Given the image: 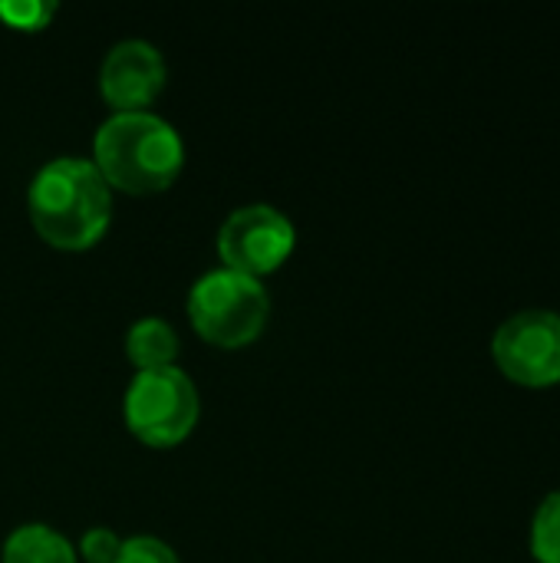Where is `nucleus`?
<instances>
[{
    "label": "nucleus",
    "mask_w": 560,
    "mask_h": 563,
    "mask_svg": "<svg viewBox=\"0 0 560 563\" xmlns=\"http://www.w3.org/2000/svg\"><path fill=\"white\" fill-rule=\"evenodd\" d=\"M26 211L46 244L86 251L112 221V188L89 158L63 155L30 178Z\"/></svg>",
    "instance_id": "obj_1"
},
{
    "label": "nucleus",
    "mask_w": 560,
    "mask_h": 563,
    "mask_svg": "<svg viewBox=\"0 0 560 563\" xmlns=\"http://www.w3.org/2000/svg\"><path fill=\"white\" fill-rule=\"evenodd\" d=\"M109 188L129 195H155L165 191L182 165H185V142L178 129L149 112H112L92 139L89 158Z\"/></svg>",
    "instance_id": "obj_2"
},
{
    "label": "nucleus",
    "mask_w": 560,
    "mask_h": 563,
    "mask_svg": "<svg viewBox=\"0 0 560 563\" xmlns=\"http://www.w3.org/2000/svg\"><path fill=\"white\" fill-rule=\"evenodd\" d=\"M188 317L208 343L238 350L264 333L271 317V297L261 280L228 267H215L191 284Z\"/></svg>",
    "instance_id": "obj_3"
},
{
    "label": "nucleus",
    "mask_w": 560,
    "mask_h": 563,
    "mask_svg": "<svg viewBox=\"0 0 560 563\" xmlns=\"http://www.w3.org/2000/svg\"><path fill=\"white\" fill-rule=\"evenodd\" d=\"M198 389L191 376L178 366L135 373L122 399L129 432L152 449H172L188 439L198 422Z\"/></svg>",
    "instance_id": "obj_4"
},
{
    "label": "nucleus",
    "mask_w": 560,
    "mask_h": 563,
    "mask_svg": "<svg viewBox=\"0 0 560 563\" xmlns=\"http://www.w3.org/2000/svg\"><path fill=\"white\" fill-rule=\"evenodd\" d=\"M297 247V231L284 211L274 205L234 208L218 231V254L228 271L248 274L254 280L274 274Z\"/></svg>",
    "instance_id": "obj_5"
},
{
    "label": "nucleus",
    "mask_w": 560,
    "mask_h": 563,
    "mask_svg": "<svg viewBox=\"0 0 560 563\" xmlns=\"http://www.w3.org/2000/svg\"><path fill=\"white\" fill-rule=\"evenodd\" d=\"M492 356L518 386L541 389L560 383V313L521 310L508 317L492 340Z\"/></svg>",
    "instance_id": "obj_6"
},
{
    "label": "nucleus",
    "mask_w": 560,
    "mask_h": 563,
    "mask_svg": "<svg viewBox=\"0 0 560 563\" xmlns=\"http://www.w3.org/2000/svg\"><path fill=\"white\" fill-rule=\"evenodd\" d=\"M165 56L155 43L129 36L119 40L99 66V92L116 112H139L165 89Z\"/></svg>",
    "instance_id": "obj_7"
},
{
    "label": "nucleus",
    "mask_w": 560,
    "mask_h": 563,
    "mask_svg": "<svg viewBox=\"0 0 560 563\" xmlns=\"http://www.w3.org/2000/svg\"><path fill=\"white\" fill-rule=\"evenodd\" d=\"M3 563H79L76 548L50 525H20L3 541Z\"/></svg>",
    "instance_id": "obj_8"
},
{
    "label": "nucleus",
    "mask_w": 560,
    "mask_h": 563,
    "mask_svg": "<svg viewBox=\"0 0 560 563\" xmlns=\"http://www.w3.org/2000/svg\"><path fill=\"white\" fill-rule=\"evenodd\" d=\"M125 356L132 360V366L142 369H162V366H175L178 356V333L172 330L168 320L162 317H142L129 327L125 333Z\"/></svg>",
    "instance_id": "obj_9"
},
{
    "label": "nucleus",
    "mask_w": 560,
    "mask_h": 563,
    "mask_svg": "<svg viewBox=\"0 0 560 563\" xmlns=\"http://www.w3.org/2000/svg\"><path fill=\"white\" fill-rule=\"evenodd\" d=\"M531 554L538 563H560V492H551L535 511Z\"/></svg>",
    "instance_id": "obj_10"
},
{
    "label": "nucleus",
    "mask_w": 560,
    "mask_h": 563,
    "mask_svg": "<svg viewBox=\"0 0 560 563\" xmlns=\"http://www.w3.org/2000/svg\"><path fill=\"white\" fill-rule=\"evenodd\" d=\"M56 13V3L46 0H0V20L13 30H43Z\"/></svg>",
    "instance_id": "obj_11"
},
{
    "label": "nucleus",
    "mask_w": 560,
    "mask_h": 563,
    "mask_svg": "<svg viewBox=\"0 0 560 563\" xmlns=\"http://www.w3.org/2000/svg\"><path fill=\"white\" fill-rule=\"evenodd\" d=\"M116 563H182L178 554L162 541V538H152V534H139V538H125L122 541V551Z\"/></svg>",
    "instance_id": "obj_12"
},
{
    "label": "nucleus",
    "mask_w": 560,
    "mask_h": 563,
    "mask_svg": "<svg viewBox=\"0 0 560 563\" xmlns=\"http://www.w3.org/2000/svg\"><path fill=\"white\" fill-rule=\"evenodd\" d=\"M122 541L112 528H89L83 538H79V548L76 554H83V561L89 563H116L119 551H122Z\"/></svg>",
    "instance_id": "obj_13"
}]
</instances>
